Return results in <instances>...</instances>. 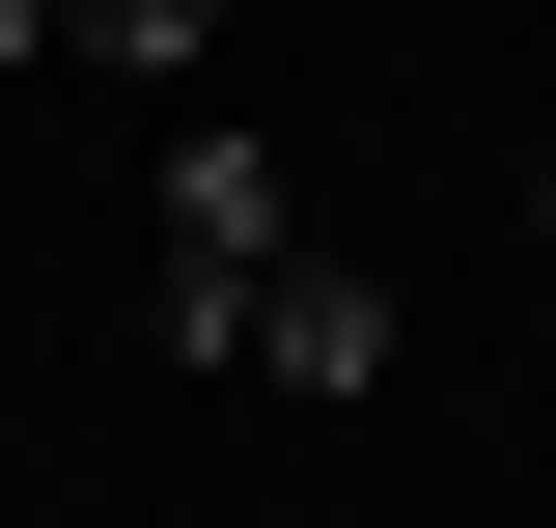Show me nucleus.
<instances>
[{"mask_svg": "<svg viewBox=\"0 0 556 528\" xmlns=\"http://www.w3.org/2000/svg\"><path fill=\"white\" fill-rule=\"evenodd\" d=\"M251 278H278V139H167V390L195 362H251Z\"/></svg>", "mask_w": 556, "mask_h": 528, "instance_id": "1", "label": "nucleus"}, {"mask_svg": "<svg viewBox=\"0 0 556 528\" xmlns=\"http://www.w3.org/2000/svg\"><path fill=\"white\" fill-rule=\"evenodd\" d=\"M28 56H56V0H0V84H28Z\"/></svg>", "mask_w": 556, "mask_h": 528, "instance_id": "4", "label": "nucleus"}, {"mask_svg": "<svg viewBox=\"0 0 556 528\" xmlns=\"http://www.w3.org/2000/svg\"><path fill=\"white\" fill-rule=\"evenodd\" d=\"M251 362H278V390H390V278H362V251H278L251 278Z\"/></svg>", "mask_w": 556, "mask_h": 528, "instance_id": "2", "label": "nucleus"}, {"mask_svg": "<svg viewBox=\"0 0 556 528\" xmlns=\"http://www.w3.org/2000/svg\"><path fill=\"white\" fill-rule=\"evenodd\" d=\"M195 28L223 0H56V56H139V84H195Z\"/></svg>", "mask_w": 556, "mask_h": 528, "instance_id": "3", "label": "nucleus"}]
</instances>
